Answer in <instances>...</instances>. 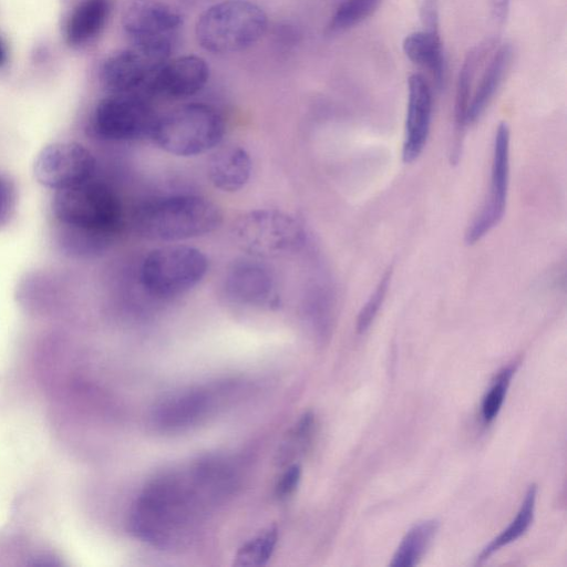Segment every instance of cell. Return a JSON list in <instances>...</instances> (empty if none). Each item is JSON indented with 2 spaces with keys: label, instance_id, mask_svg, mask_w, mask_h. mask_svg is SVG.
<instances>
[{
  "label": "cell",
  "instance_id": "obj_1",
  "mask_svg": "<svg viewBox=\"0 0 567 567\" xmlns=\"http://www.w3.org/2000/svg\"><path fill=\"white\" fill-rule=\"evenodd\" d=\"M235 467L221 457L202 458L154 478L130 513L132 533L159 548L182 547L205 515L237 486Z\"/></svg>",
  "mask_w": 567,
  "mask_h": 567
},
{
  "label": "cell",
  "instance_id": "obj_2",
  "mask_svg": "<svg viewBox=\"0 0 567 567\" xmlns=\"http://www.w3.org/2000/svg\"><path fill=\"white\" fill-rule=\"evenodd\" d=\"M52 212L75 252L97 255L111 245L122 224V206L116 194L93 179L59 189Z\"/></svg>",
  "mask_w": 567,
  "mask_h": 567
},
{
  "label": "cell",
  "instance_id": "obj_3",
  "mask_svg": "<svg viewBox=\"0 0 567 567\" xmlns=\"http://www.w3.org/2000/svg\"><path fill=\"white\" fill-rule=\"evenodd\" d=\"M223 215L216 204L196 195H173L144 203L134 217L141 236L157 241H176L217 229Z\"/></svg>",
  "mask_w": 567,
  "mask_h": 567
},
{
  "label": "cell",
  "instance_id": "obj_4",
  "mask_svg": "<svg viewBox=\"0 0 567 567\" xmlns=\"http://www.w3.org/2000/svg\"><path fill=\"white\" fill-rule=\"evenodd\" d=\"M267 25V14L258 4L248 0H225L202 12L195 37L206 51L231 53L259 41Z\"/></svg>",
  "mask_w": 567,
  "mask_h": 567
},
{
  "label": "cell",
  "instance_id": "obj_5",
  "mask_svg": "<svg viewBox=\"0 0 567 567\" xmlns=\"http://www.w3.org/2000/svg\"><path fill=\"white\" fill-rule=\"evenodd\" d=\"M225 131L224 118L213 106L189 103L158 116L151 137L169 154L193 156L216 147Z\"/></svg>",
  "mask_w": 567,
  "mask_h": 567
},
{
  "label": "cell",
  "instance_id": "obj_6",
  "mask_svg": "<svg viewBox=\"0 0 567 567\" xmlns=\"http://www.w3.org/2000/svg\"><path fill=\"white\" fill-rule=\"evenodd\" d=\"M237 246L255 258L279 256L299 249L306 241L303 224L278 209H255L240 216L233 227Z\"/></svg>",
  "mask_w": 567,
  "mask_h": 567
},
{
  "label": "cell",
  "instance_id": "obj_7",
  "mask_svg": "<svg viewBox=\"0 0 567 567\" xmlns=\"http://www.w3.org/2000/svg\"><path fill=\"white\" fill-rule=\"evenodd\" d=\"M208 260L197 248L166 246L152 250L141 267L143 288L153 297L167 299L185 293L206 275Z\"/></svg>",
  "mask_w": 567,
  "mask_h": 567
},
{
  "label": "cell",
  "instance_id": "obj_8",
  "mask_svg": "<svg viewBox=\"0 0 567 567\" xmlns=\"http://www.w3.org/2000/svg\"><path fill=\"white\" fill-rule=\"evenodd\" d=\"M157 115L142 93H111L95 106L91 126L102 140L136 141L151 136Z\"/></svg>",
  "mask_w": 567,
  "mask_h": 567
},
{
  "label": "cell",
  "instance_id": "obj_9",
  "mask_svg": "<svg viewBox=\"0 0 567 567\" xmlns=\"http://www.w3.org/2000/svg\"><path fill=\"white\" fill-rule=\"evenodd\" d=\"M183 24L181 13L166 3L140 2L124 14L123 29L131 45L169 59Z\"/></svg>",
  "mask_w": 567,
  "mask_h": 567
},
{
  "label": "cell",
  "instance_id": "obj_10",
  "mask_svg": "<svg viewBox=\"0 0 567 567\" xmlns=\"http://www.w3.org/2000/svg\"><path fill=\"white\" fill-rule=\"evenodd\" d=\"M511 132L502 122L495 132L488 195L466 228L465 243L473 245L481 240L502 220L507 202L509 181Z\"/></svg>",
  "mask_w": 567,
  "mask_h": 567
},
{
  "label": "cell",
  "instance_id": "obj_11",
  "mask_svg": "<svg viewBox=\"0 0 567 567\" xmlns=\"http://www.w3.org/2000/svg\"><path fill=\"white\" fill-rule=\"evenodd\" d=\"M33 172L40 184L59 190L92 179L95 159L79 143L54 142L40 151Z\"/></svg>",
  "mask_w": 567,
  "mask_h": 567
},
{
  "label": "cell",
  "instance_id": "obj_12",
  "mask_svg": "<svg viewBox=\"0 0 567 567\" xmlns=\"http://www.w3.org/2000/svg\"><path fill=\"white\" fill-rule=\"evenodd\" d=\"M223 390L198 386L166 396L152 413L153 425L162 432L176 433L199 424L216 410Z\"/></svg>",
  "mask_w": 567,
  "mask_h": 567
},
{
  "label": "cell",
  "instance_id": "obj_13",
  "mask_svg": "<svg viewBox=\"0 0 567 567\" xmlns=\"http://www.w3.org/2000/svg\"><path fill=\"white\" fill-rule=\"evenodd\" d=\"M168 59L132 47L107 56L100 68V81L110 93H142L155 72Z\"/></svg>",
  "mask_w": 567,
  "mask_h": 567
},
{
  "label": "cell",
  "instance_id": "obj_14",
  "mask_svg": "<svg viewBox=\"0 0 567 567\" xmlns=\"http://www.w3.org/2000/svg\"><path fill=\"white\" fill-rule=\"evenodd\" d=\"M224 288L235 302L247 306H278L276 278L270 268L257 259H241L228 269Z\"/></svg>",
  "mask_w": 567,
  "mask_h": 567
},
{
  "label": "cell",
  "instance_id": "obj_15",
  "mask_svg": "<svg viewBox=\"0 0 567 567\" xmlns=\"http://www.w3.org/2000/svg\"><path fill=\"white\" fill-rule=\"evenodd\" d=\"M208 79L209 66L203 58L183 55L168 59L151 79L145 95L186 99L202 91Z\"/></svg>",
  "mask_w": 567,
  "mask_h": 567
},
{
  "label": "cell",
  "instance_id": "obj_16",
  "mask_svg": "<svg viewBox=\"0 0 567 567\" xmlns=\"http://www.w3.org/2000/svg\"><path fill=\"white\" fill-rule=\"evenodd\" d=\"M432 91L426 79L414 73L408 80V104L402 146L405 164L414 162L423 152L431 127Z\"/></svg>",
  "mask_w": 567,
  "mask_h": 567
},
{
  "label": "cell",
  "instance_id": "obj_17",
  "mask_svg": "<svg viewBox=\"0 0 567 567\" xmlns=\"http://www.w3.org/2000/svg\"><path fill=\"white\" fill-rule=\"evenodd\" d=\"M111 9V0H81L66 19V43L79 49L94 41L106 25Z\"/></svg>",
  "mask_w": 567,
  "mask_h": 567
},
{
  "label": "cell",
  "instance_id": "obj_18",
  "mask_svg": "<svg viewBox=\"0 0 567 567\" xmlns=\"http://www.w3.org/2000/svg\"><path fill=\"white\" fill-rule=\"evenodd\" d=\"M248 152L238 145L218 148L209 158L208 176L213 185L223 192L241 189L251 175Z\"/></svg>",
  "mask_w": 567,
  "mask_h": 567
},
{
  "label": "cell",
  "instance_id": "obj_19",
  "mask_svg": "<svg viewBox=\"0 0 567 567\" xmlns=\"http://www.w3.org/2000/svg\"><path fill=\"white\" fill-rule=\"evenodd\" d=\"M513 59L509 44L499 47L489 59L477 87L470 99L466 112V126L477 122L484 114L501 87Z\"/></svg>",
  "mask_w": 567,
  "mask_h": 567
},
{
  "label": "cell",
  "instance_id": "obj_20",
  "mask_svg": "<svg viewBox=\"0 0 567 567\" xmlns=\"http://www.w3.org/2000/svg\"><path fill=\"white\" fill-rule=\"evenodd\" d=\"M406 58L432 74L436 85L444 80L445 58L439 31L421 30L408 34L402 43Z\"/></svg>",
  "mask_w": 567,
  "mask_h": 567
},
{
  "label": "cell",
  "instance_id": "obj_21",
  "mask_svg": "<svg viewBox=\"0 0 567 567\" xmlns=\"http://www.w3.org/2000/svg\"><path fill=\"white\" fill-rule=\"evenodd\" d=\"M439 529L436 519H427L413 525L402 538L390 566L413 567L419 564Z\"/></svg>",
  "mask_w": 567,
  "mask_h": 567
},
{
  "label": "cell",
  "instance_id": "obj_22",
  "mask_svg": "<svg viewBox=\"0 0 567 567\" xmlns=\"http://www.w3.org/2000/svg\"><path fill=\"white\" fill-rule=\"evenodd\" d=\"M537 486L532 484L522 502L516 517L511 524L488 545H486L477 557V564L486 560L496 550L508 545L526 533L534 519Z\"/></svg>",
  "mask_w": 567,
  "mask_h": 567
},
{
  "label": "cell",
  "instance_id": "obj_23",
  "mask_svg": "<svg viewBox=\"0 0 567 567\" xmlns=\"http://www.w3.org/2000/svg\"><path fill=\"white\" fill-rule=\"evenodd\" d=\"M381 0H341L333 12L329 33H340L367 20L378 9Z\"/></svg>",
  "mask_w": 567,
  "mask_h": 567
},
{
  "label": "cell",
  "instance_id": "obj_24",
  "mask_svg": "<svg viewBox=\"0 0 567 567\" xmlns=\"http://www.w3.org/2000/svg\"><path fill=\"white\" fill-rule=\"evenodd\" d=\"M277 530L271 528L244 544L235 556V566L259 567L271 557L277 544Z\"/></svg>",
  "mask_w": 567,
  "mask_h": 567
},
{
  "label": "cell",
  "instance_id": "obj_25",
  "mask_svg": "<svg viewBox=\"0 0 567 567\" xmlns=\"http://www.w3.org/2000/svg\"><path fill=\"white\" fill-rule=\"evenodd\" d=\"M513 373L514 368L512 365L504 368L498 373L488 392L485 394L482 402V416L485 422H492L498 414Z\"/></svg>",
  "mask_w": 567,
  "mask_h": 567
},
{
  "label": "cell",
  "instance_id": "obj_26",
  "mask_svg": "<svg viewBox=\"0 0 567 567\" xmlns=\"http://www.w3.org/2000/svg\"><path fill=\"white\" fill-rule=\"evenodd\" d=\"M391 276L392 268H389L380 278L367 302L362 306L357 319V330L359 333L365 332L377 317L385 299L391 282Z\"/></svg>",
  "mask_w": 567,
  "mask_h": 567
},
{
  "label": "cell",
  "instance_id": "obj_27",
  "mask_svg": "<svg viewBox=\"0 0 567 567\" xmlns=\"http://www.w3.org/2000/svg\"><path fill=\"white\" fill-rule=\"evenodd\" d=\"M16 203V190L12 182L0 173V225L10 217Z\"/></svg>",
  "mask_w": 567,
  "mask_h": 567
},
{
  "label": "cell",
  "instance_id": "obj_28",
  "mask_svg": "<svg viewBox=\"0 0 567 567\" xmlns=\"http://www.w3.org/2000/svg\"><path fill=\"white\" fill-rule=\"evenodd\" d=\"M301 476V467L297 464L291 465L284 473L276 486V493L279 497L289 496L298 486Z\"/></svg>",
  "mask_w": 567,
  "mask_h": 567
},
{
  "label": "cell",
  "instance_id": "obj_29",
  "mask_svg": "<svg viewBox=\"0 0 567 567\" xmlns=\"http://www.w3.org/2000/svg\"><path fill=\"white\" fill-rule=\"evenodd\" d=\"M492 16L498 23H503L509 10V0H492Z\"/></svg>",
  "mask_w": 567,
  "mask_h": 567
},
{
  "label": "cell",
  "instance_id": "obj_30",
  "mask_svg": "<svg viewBox=\"0 0 567 567\" xmlns=\"http://www.w3.org/2000/svg\"><path fill=\"white\" fill-rule=\"evenodd\" d=\"M9 60V49L6 40L0 35V69H2Z\"/></svg>",
  "mask_w": 567,
  "mask_h": 567
}]
</instances>
